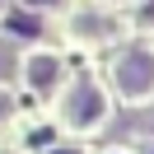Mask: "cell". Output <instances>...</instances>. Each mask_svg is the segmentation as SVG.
Returning <instances> with one entry per match:
<instances>
[{
  "mask_svg": "<svg viewBox=\"0 0 154 154\" xmlns=\"http://www.w3.org/2000/svg\"><path fill=\"white\" fill-rule=\"evenodd\" d=\"M5 33H14V38H38L42 23H38V14H10V19H5Z\"/></svg>",
  "mask_w": 154,
  "mask_h": 154,
  "instance_id": "4",
  "label": "cell"
},
{
  "mask_svg": "<svg viewBox=\"0 0 154 154\" xmlns=\"http://www.w3.org/2000/svg\"><path fill=\"white\" fill-rule=\"evenodd\" d=\"M112 79H117V89H122L126 98H145V94H154V51H145V47L122 51V56H117Z\"/></svg>",
  "mask_w": 154,
  "mask_h": 154,
  "instance_id": "1",
  "label": "cell"
},
{
  "mask_svg": "<svg viewBox=\"0 0 154 154\" xmlns=\"http://www.w3.org/2000/svg\"><path fill=\"white\" fill-rule=\"evenodd\" d=\"M14 112V103H10V94H0V117H10Z\"/></svg>",
  "mask_w": 154,
  "mask_h": 154,
  "instance_id": "6",
  "label": "cell"
},
{
  "mask_svg": "<svg viewBox=\"0 0 154 154\" xmlns=\"http://www.w3.org/2000/svg\"><path fill=\"white\" fill-rule=\"evenodd\" d=\"M51 154H79V149H51Z\"/></svg>",
  "mask_w": 154,
  "mask_h": 154,
  "instance_id": "8",
  "label": "cell"
},
{
  "mask_svg": "<svg viewBox=\"0 0 154 154\" xmlns=\"http://www.w3.org/2000/svg\"><path fill=\"white\" fill-rule=\"evenodd\" d=\"M14 66H19V61H14V47H10V42H0V79H10Z\"/></svg>",
  "mask_w": 154,
  "mask_h": 154,
  "instance_id": "5",
  "label": "cell"
},
{
  "mask_svg": "<svg viewBox=\"0 0 154 154\" xmlns=\"http://www.w3.org/2000/svg\"><path fill=\"white\" fill-rule=\"evenodd\" d=\"M28 5H33V10H42V5H47V10H56L61 0H28Z\"/></svg>",
  "mask_w": 154,
  "mask_h": 154,
  "instance_id": "7",
  "label": "cell"
},
{
  "mask_svg": "<svg viewBox=\"0 0 154 154\" xmlns=\"http://www.w3.org/2000/svg\"><path fill=\"white\" fill-rule=\"evenodd\" d=\"M56 79H61V61H56V56H47V51H42V56L28 61V84L38 89V94L56 89Z\"/></svg>",
  "mask_w": 154,
  "mask_h": 154,
  "instance_id": "3",
  "label": "cell"
},
{
  "mask_svg": "<svg viewBox=\"0 0 154 154\" xmlns=\"http://www.w3.org/2000/svg\"><path fill=\"white\" fill-rule=\"evenodd\" d=\"M103 117H107V98L94 84H75L70 89V98H66V122L70 126H98Z\"/></svg>",
  "mask_w": 154,
  "mask_h": 154,
  "instance_id": "2",
  "label": "cell"
},
{
  "mask_svg": "<svg viewBox=\"0 0 154 154\" xmlns=\"http://www.w3.org/2000/svg\"><path fill=\"white\" fill-rule=\"evenodd\" d=\"M0 10H5V0H0Z\"/></svg>",
  "mask_w": 154,
  "mask_h": 154,
  "instance_id": "10",
  "label": "cell"
},
{
  "mask_svg": "<svg viewBox=\"0 0 154 154\" xmlns=\"http://www.w3.org/2000/svg\"><path fill=\"white\" fill-rule=\"evenodd\" d=\"M145 154H154V145H149V149H145Z\"/></svg>",
  "mask_w": 154,
  "mask_h": 154,
  "instance_id": "9",
  "label": "cell"
}]
</instances>
